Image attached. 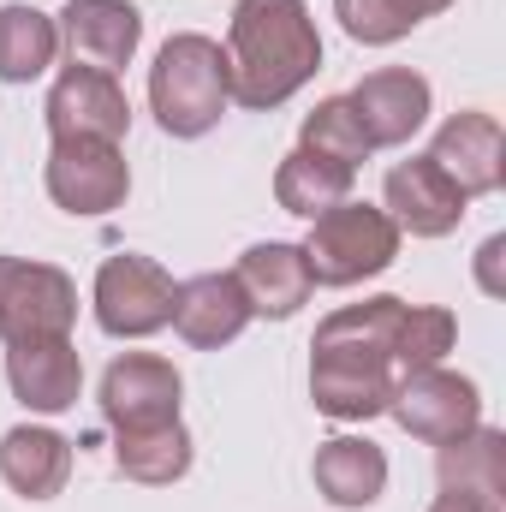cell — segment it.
I'll return each instance as SVG.
<instances>
[{
  "label": "cell",
  "mask_w": 506,
  "mask_h": 512,
  "mask_svg": "<svg viewBox=\"0 0 506 512\" xmlns=\"http://www.w3.org/2000/svg\"><path fill=\"white\" fill-rule=\"evenodd\" d=\"M399 316L405 298H364L334 310L316 340H310V399L322 417L334 423H370L387 411L399 364H393V340H399Z\"/></svg>",
  "instance_id": "6da1fadb"
},
{
  "label": "cell",
  "mask_w": 506,
  "mask_h": 512,
  "mask_svg": "<svg viewBox=\"0 0 506 512\" xmlns=\"http://www.w3.org/2000/svg\"><path fill=\"white\" fill-rule=\"evenodd\" d=\"M322 66V36L304 0H239L227 24V96L239 108L292 102Z\"/></svg>",
  "instance_id": "7a4b0ae2"
},
{
  "label": "cell",
  "mask_w": 506,
  "mask_h": 512,
  "mask_svg": "<svg viewBox=\"0 0 506 512\" xmlns=\"http://www.w3.org/2000/svg\"><path fill=\"white\" fill-rule=\"evenodd\" d=\"M227 48L215 36L179 30L161 42L149 66V114L161 120L167 137H203L227 114Z\"/></svg>",
  "instance_id": "3957f363"
},
{
  "label": "cell",
  "mask_w": 506,
  "mask_h": 512,
  "mask_svg": "<svg viewBox=\"0 0 506 512\" xmlns=\"http://www.w3.org/2000/svg\"><path fill=\"white\" fill-rule=\"evenodd\" d=\"M304 262H310V280L316 286H358L381 268H393L399 256V227L387 221V209L376 203H334L310 221L304 233Z\"/></svg>",
  "instance_id": "277c9868"
},
{
  "label": "cell",
  "mask_w": 506,
  "mask_h": 512,
  "mask_svg": "<svg viewBox=\"0 0 506 512\" xmlns=\"http://www.w3.org/2000/svg\"><path fill=\"white\" fill-rule=\"evenodd\" d=\"M173 274L137 251H120L96 268V328L114 340H149L173 322Z\"/></svg>",
  "instance_id": "5b68a950"
},
{
  "label": "cell",
  "mask_w": 506,
  "mask_h": 512,
  "mask_svg": "<svg viewBox=\"0 0 506 512\" xmlns=\"http://www.w3.org/2000/svg\"><path fill=\"white\" fill-rule=\"evenodd\" d=\"M387 411H393V423H399L405 435H417V441H429V447H447V441H459V435H471V429L483 423L477 382H471V376H453V370H441V364L399 376Z\"/></svg>",
  "instance_id": "8992f818"
},
{
  "label": "cell",
  "mask_w": 506,
  "mask_h": 512,
  "mask_svg": "<svg viewBox=\"0 0 506 512\" xmlns=\"http://www.w3.org/2000/svg\"><path fill=\"white\" fill-rule=\"evenodd\" d=\"M72 322H78V286L66 268L0 256V340L72 334Z\"/></svg>",
  "instance_id": "52a82bcc"
},
{
  "label": "cell",
  "mask_w": 506,
  "mask_h": 512,
  "mask_svg": "<svg viewBox=\"0 0 506 512\" xmlns=\"http://www.w3.org/2000/svg\"><path fill=\"white\" fill-rule=\"evenodd\" d=\"M42 185H48V197L66 215H114L131 191V167H126V155H120V143L72 137V143L48 149Z\"/></svg>",
  "instance_id": "ba28073f"
},
{
  "label": "cell",
  "mask_w": 506,
  "mask_h": 512,
  "mask_svg": "<svg viewBox=\"0 0 506 512\" xmlns=\"http://www.w3.org/2000/svg\"><path fill=\"white\" fill-rule=\"evenodd\" d=\"M42 120L54 143H72V137H96V143H120L131 131V102L120 90L114 72H96V66H66L42 102Z\"/></svg>",
  "instance_id": "9c48e42d"
},
{
  "label": "cell",
  "mask_w": 506,
  "mask_h": 512,
  "mask_svg": "<svg viewBox=\"0 0 506 512\" xmlns=\"http://www.w3.org/2000/svg\"><path fill=\"white\" fill-rule=\"evenodd\" d=\"M179 370L155 352H126L108 364L102 376V417L114 423V435L131 429H161V423H179Z\"/></svg>",
  "instance_id": "30bf717a"
},
{
  "label": "cell",
  "mask_w": 506,
  "mask_h": 512,
  "mask_svg": "<svg viewBox=\"0 0 506 512\" xmlns=\"http://www.w3.org/2000/svg\"><path fill=\"white\" fill-rule=\"evenodd\" d=\"M6 382L24 411L60 417L78 405L84 393V358L72 346V334H30V340H6Z\"/></svg>",
  "instance_id": "8fae6325"
},
{
  "label": "cell",
  "mask_w": 506,
  "mask_h": 512,
  "mask_svg": "<svg viewBox=\"0 0 506 512\" xmlns=\"http://www.w3.org/2000/svg\"><path fill=\"white\" fill-rule=\"evenodd\" d=\"M465 203L471 197L429 155H411V161L387 167V221L411 239H447L465 221Z\"/></svg>",
  "instance_id": "7c38bea8"
},
{
  "label": "cell",
  "mask_w": 506,
  "mask_h": 512,
  "mask_svg": "<svg viewBox=\"0 0 506 512\" xmlns=\"http://www.w3.org/2000/svg\"><path fill=\"white\" fill-rule=\"evenodd\" d=\"M346 102H352L364 137H370V149H399V143H411L423 131V120H429V78L411 72V66H381Z\"/></svg>",
  "instance_id": "4fadbf2b"
},
{
  "label": "cell",
  "mask_w": 506,
  "mask_h": 512,
  "mask_svg": "<svg viewBox=\"0 0 506 512\" xmlns=\"http://www.w3.org/2000/svg\"><path fill=\"white\" fill-rule=\"evenodd\" d=\"M54 24H60V42L72 48V66H96L114 78H120V66H131V54L143 42V12L131 0H66V12Z\"/></svg>",
  "instance_id": "5bb4252c"
},
{
  "label": "cell",
  "mask_w": 506,
  "mask_h": 512,
  "mask_svg": "<svg viewBox=\"0 0 506 512\" xmlns=\"http://www.w3.org/2000/svg\"><path fill=\"white\" fill-rule=\"evenodd\" d=\"M429 161L465 191V197H489V191H501L506 185V137H501V120L495 114H477V108H465V114H453L447 126L435 131V143H429Z\"/></svg>",
  "instance_id": "9a60e30c"
},
{
  "label": "cell",
  "mask_w": 506,
  "mask_h": 512,
  "mask_svg": "<svg viewBox=\"0 0 506 512\" xmlns=\"http://www.w3.org/2000/svg\"><path fill=\"white\" fill-rule=\"evenodd\" d=\"M251 322V298L239 292L233 274H191L179 292H173V328L185 346L197 352H215L227 340H239Z\"/></svg>",
  "instance_id": "2e32d148"
},
{
  "label": "cell",
  "mask_w": 506,
  "mask_h": 512,
  "mask_svg": "<svg viewBox=\"0 0 506 512\" xmlns=\"http://www.w3.org/2000/svg\"><path fill=\"white\" fill-rule=\"evenodd\" d=\"M233 280H239V292L251 298V316H274V322L298 316V310L310 304V292H316L304 251H298V245H280V239L251 245V251L239 256Z\"/></svg>",
  "instance_id": "e0dca14e"
},
{
  "label": "cell",
  "mask_w": 506,
  "mask_h": 512,
  "mask_svg": "<svg viewBox=\"0 0 506 512\" xmlns=\"http://www.w3.org/2000/svg\"><path fill=\"white\" fill-rule=\"evenodd\" d=\"M0 477L24 501H54L72 477V441L42 423H18L0 435Z\"/></svg>",
  "instance_id": "ac0fdd59"
},
{
  "label": "cell",
  "mask_w": 506,
  "mask_h": 512,
  "mask_svg": "<svg viewBox=\"0 0 506 512\" xmlns=\"http://www.w3.org/2000/svg\"><path fill=\"white\" fill-rule=\"evenodd\" d=\"M316 489L334 501V507H376L381 489H387V453L364 435H334L316 447Z\"/></svg>",
  "instance_id": "d6986e66"
},
{
  "label": "cell",
  "mask_w": 506,
  "mask_h": 512,
  "mask_svg": "<svg viewBox=\"0 0 506 512\" xmlns=\"http://www.w3.org/2000/svg\"><path fill=\"white\" fill-rule=\"evenodd\" d=\"M435 471H441V489H459V495H506V435L477 423L471 435L435 447Z\"/></svg>",
  "instance_id": "ffe728a7"
},
{
  "label": "cell",
  "mask_w": 506,
  "mask_h": 512,
  "mask_svg": "<svg viewBox=\"0 0 506 512\" xmlns=\"http://www.w3.org/2000/svg\"><path fill=\"white\" fill-rule=\"evenodd\" d=\"M352 179H358L352 167L322 161V155H310V149H292V155L274 167V203H280L286 215L316 221L322 209H334V203L352 197Z\"/></svg>",
  "instance_id": "44dd1931"
},
{
  "label": "cell",
  "mask_w": 506,
  "mask_h": 512,
  "mask_svg": "<svg viewBox=\"0 0 506 512\" xmlns=\"http://www.w3.org/2000/svg\"><path fill=\"white\" fill-rule=\"evenodd\" d=\"M60 24L42 6H0V84H30L54 66Z\"/></svg>",
  "instance_id": "7402d4cb"
},
{
  "label": "cell",
  "mask_w": 506,
  "mask_h": 512,
  "mask_svg": "<svg viewBox=\"0 0 506 512\" xmlns=\"http://www.w3.org/2000/svg\"><path fill=\"white\" fill-rule=\"evenodd\" d=\"M114 465H120V477H131V483L167 489V483H179L191 471V435H185V423L114 435Z\"/></svg>",
  "instance_id": "603a6c76"
},
{
  "label": "cell",
  "mask_w": 506,
  "mask_h": 512,
  "mask_svg": "<svg viewBox=\"0 0 506 512\" xmlns=\"http://www.w3.org/2000/svg\"><path fill=\"white\" fill-rule=\"evenodd\" d=\"M298 149H310V155H322V161H340V167H352V173H358V161H370V137H364V126H358V114H352L346 96H328V102H316V108L304 114Z\"/></svg>",
  "instance_id": "cb8c5ba5"
},
{
  "label": "cell",
  "mask_w": 506,
  "mask_h": 512,
  "mask_svg": "<svg viewBox=\"0 0 506 512\" xmlns=\"http://www.w3.org/2000/svg\"><path fill=\"white\" fill-rule=\"evenodd\" d=\"M453 340H459L453 310H441V304H405V316H399V340H393V364H399V376L441 364V358L453 352Z\"/></svg>",
  "instance_id": "d4e9b609"
},
{
  "label": "cell",
  "mask_w": 506,
  "mask_h": 512,
  "mask_svg": "<svg viewBox=\"0 0 506 512\" xmlns=\"http://www.w3.org/2000/svg\"><path fill=\"white\" fill-rule=\"evenodd\" d=\"M334 18L364 48H387V42H399V36H411L423 24L411 0H334Z\"/></svg>",
  "instance_id": "484cf974"
},
{
  "label": "cell",
  "mask_w": 506,
  "mask_h": 512,
  "mask_svg": "<svg viewBox=\"0 0 506 512\" xmlns=\"http://www.w3.org/2000/svg\"><path fill=\"white\" fill-rule=\"evenodd\" d=\"M501 256H506V239L495 233L483 251H477V280H483V292H495L501 298Z\"/></svg>",
  "instance_id": "4316f807"
},
{
  "label": "cell",
  "mask_w": 506,
  "mask_h": 512,
  "mask_svg": "<svg viewBox=\"0 0 506 512\" xmlns=\"http://www.w3.org/2000/svg\"><path fill=\"white\" fill-rule=\"evenodd\" d=\"M429 512H501V501H489V495H459V489H441Z\"/></svg>",
  "instance_id": "83f0119b"
},
{
  "label": "cell",
  "mask_w": 506,
  "mask_h": 512,
  "mask_svg": "<svg viewBox=\"0 0 506 512\" xmlns=\"http://www.w3.org/2000/svg\"><path fill=\"white\" fill-rule=\"evenodd\" d=\"M411 6H417V18H429V12H447L453 0H411Z\"/></svg>",
  "instance_id": "f1b7e54d"
}]
</instances>
